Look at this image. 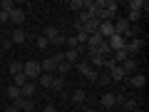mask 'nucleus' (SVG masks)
Instances as JSON below:
<instances>
[{"mask_svg": "<svg viewBox=\"0 0 149 112\" xmlns=\"http://www.w3.org/2000/svg\"><path fill=\"white\" fill-rule=\"evenodd\" d=\"M22 75H25L30 82H35L40 75H42V70H40V62H35V60H27V62H22Z\"/></svg>", "mask_w": 149, "mask_h": 112, "instance_id": "obj_1", "label": "nucleus"}, {"mask_svg": "<svg viewBox=\"0 0 149 112\" xmlns=\"http://www.w3.org/2000/svg\"><path fill=\"white\" fill-rule=\"evenodd\" d=\"M74 67H77V72H80L82 77H87V80L97 82V75H100V70H95V67H92L90 62H87V60H80V62L74 65Z\"/></svg>", "mask_w": 149, "mask_h": 112, "instance_id": "obj_2", "label": "nucleus"}, {"mask_svg": "<svg viewBox=\"0 0 149 112\" xmlns=\"http://www.w3.org/2000/svg\"><path fill=\"white\" fill-rule=\"evenodd\" d=\"M142 48H144V40H142V37H132V40H127V43H124V52H127L129 57H132L134 52H139Z\"/></svg>", "mask_w": 149, "mask_h": 112, "instance_id": "obj_3", "label": "nucleus"}, {"mask_svg": "<svg viewBox=\"0 0 149 112\" xmlns=\"http://www.w3.org/2000/svg\"><path fill=\"white\" fill-rule=\"evenodd\" d=\"M124 43H127V40H124L122 35H112L109 40H107V48H109L112 52H117V50H124Z\"/></svg>", "mask_w": 149, "mask_h": 112, "instance_id": "obj_4", "label": "nucleus"}, {"mask_svg": "<svg viewBox=\"0 0 149 112\" xmlns=\"http://www.w3.org/2000/svg\"><path fill=\"white\" fill-rule=\"evenodd\" d=\"M27 40V32L22 30V27H15L13 30V35H10V43H15V45H22Z\"/></svg>", "mask_w": 149, "mask_h": 112, "instance_id": "obj_5", "label": "nucleus"}, {"mask_svg": "<svg viewBox=\"0 0 149 112\" xmlns=\"http://www.w3.org/2000/svg\"><path fill=\"white\" fill-rule=\"evenodd\" d=\"M10 22L13 25H22V22H25V10H22V8L10 10Z\"/></svg>", "mask_w": 149, "mask_h": 112, "instance_id": "obj_6", "label": "nucleus"}, {"mask_svg": "<svg viewBox=\"0 0 149 112\" xmlns=\"http://www.w3.org/2000/svg\"><path fill=\"white\" fill-rule=\"evenodd\" d=\"M40 70H42V72H47V75H52L55 70H57V62H55V57H45L42 62H40Z\"/></svg>", "mask_w": 149, "mask_h": 112, "instance_id": "obj_7", "label": "nucleus"}, {"mask_svg": "<svg viewBox=\"0 0 149 112\" xmlns=\"http://www.w3.org/2000/svg\"><path fill=\"white\" fill-rule=\"evenodd\" d=\"M127 75H124V70H122V65H114V67L109 70V80L112 82H122Z\"/></svg>", "mask_w": 149, "mask_h": 112, "instance_id": "obj_8", "label": "nucleus"}, {"mask_svg": "<svg viewBox=\"0 0 149 112\" xmlns=\"http://www.w3.org/2000/svg\"><path fill=\"white\" fill-rule=\"evenodd\" d=\"M35 90H37V85H35V82H25V85L20 87V95H22V97H27V100H32Z\"/></svg>", "mask_w": 149, "mask_h": 112, "instance_id": "obj_9", "label": "nucleus"}, {"mask_svg": "<svg viewBox=\"0 0 149 112\" xmlns=\"http://www.w3.org/2000/svg\"><path fill=\"white\" fill-rule=\"evenodd\" d=\"M62 55H65V62H70V65H77V62H80V52H77V50H70L67 48Z\"/></svg>", "mask_w": 149, "mask_h": 112, "instance_id": "obj_10", "label": "nucleus"}, {"mask_svg": "<svg viewBox=\"0 0 149 112\" xmlns=\"http://www.w3.org/2000/svg\"><path fill=\"white\" fill-rule=\"evenodd\" d=\"M87 57H90V65H92V67H104V65H107V57H104V55H87Z\"/></svg>", "mask_w": 149, "mask_h": 112, "instance_id": "obj_11", "label": "nucleus"}, {"mask_svg": "<svg viewBox=\"0 0 149 112\" xmlns=\"http://www.w3.org/2000/svg\"><path fill=\"white\" fill-rule=\"evenodd\" d=\"M122 70H124V75H134V70H137V60L134 57H127L122 62Z\"/></svg>", "mask_w": 149, "mask_h": 112, "instance_id": "obj_12", "label": "nucleus"}, {"mask_svg": "<svg viewBox=\"0 0 149 112\" xmlns=\"http://www.w3.org/2000/svg\"><path fill=\"white\" fill-rule=\"evenodd\" d=\"M100 102H102V107H114V105H117V95H112V92H104Z\"/></svg>", "mask_w": 149, "mask_h": 112, "instance_id": "obj_13", "label": "nucleus"}, {"mask_svg": "<svg viewBox=\"0 0 149 112\" xmlns=\"http://www.w3.org/2000/svg\"><path fill=\"white\" fill-rule=\"evenodd\" d=\"M129 85L132 87H144L147 85V77H144V75H132V77H129Z\"/></svg>", "mask_w": 149, "mask_h": 112, "instance_id": "obj_14", "label": "nucleus"}, {"mask_svg": "<svg viewBox=\"0 0 149 112\" xmlns=\"http://www.w3.org/2000/svg\"><path fill=\"white\" fill-rule=\"evenodd\" d=\"M85 100H87V92L82 90V87H80V90H74V92H72V102H77V105H82Z\"/></svg>", "mask_w": 149, "mask_h": 112, "instance_id": "obj_15", "label": "nucleus"}, {"mask_svg": "<svg viewBox=\"0 0 149 112\" xmlns=\"http://www.w3.org/2000/svg\"><path fill=\"white\" fill-rule=\"evenodd\" d=\"M37 82H40V87H52V75L42 72L40 77H37Z\"/></svg>", "mask_w": 149, "mask_h": 112, "instance_id": "obj_16", "label": "nucleus"}, {"mask_svg": "<svg viewBox=\"0 0 149 112\" xmlns=\"http://www.w3.org/2000/svg\"><path fill=\"white\" fill-rule=\"evenodd\" d=\"M57 35H60V30H57V27L47 25V27H45V35H42V37H47V43H50V40H55Z\"/></svg>", "mask_w": 149, "mask_h": 112, "instance_id": "obj_17", "label": "nucleus"}, {"mask_svg": "<svg viewBox=\"0 0 149 112\" xmlns=\"http://www.w3.org/2000/svg\"><path fill=\"white\" fill-rule=\"evenodd\" d=\"M127 57H129V55L124 52V50H117V52H112V60H114V62H117V65H122V62H124V60H127Z\"/></svg>", "mask_w": 149, "mask_h": 112, "instance_id": "obj_18", "label": "nucleus"}, {"mask_svg": "<svg viewBox=\"0 0 149 112\" xmlns=\"http://www.w3.org/2000/svg\"><path fill=\"white\" fill-rule=\"evenodd\" d=\"M5 95L10 97V100H17V97H22V95H20V87H15V85H10V87H8V90H5Z\"/></svg>", "mask_w": 149, "mask_h": 112, "instance_id": "obj_19", "label": "nucleus"}, {"mask_svg": "<svg viewBox=\"0 0 149 112\" xmlns=\"http://www.w3.org/2000/svg\"><path fill=\"white\" fill-rule=\"evenodd\" d=\"M72 67H74V65H70V62H65V60H62V62L57 65V72H60V77H65V75H67Z\"/></svg>", "mask_w": 149, "mask_h": 112, "instance_id": "obj_20", "label": "nucleus"}, {"mask_svg": "<svg viewBox=\"0 0 149 112\" xmlns=\"http://www.w3.org/2000/svg\"><path fill=\"white\" fill-rule=\"evenodd\" d=\"M15 0H3V3H0V10H5V13H10V10H15Z\"/></svg>", "mask_w": 149, "mask_h": 112, "instance_id": "obj_21", "label": "nucleus"}, {"mask_svg": "<svg viewBox=\"0 0 149 112\" xmlns=\"http://www.w3.org/2000/svg\"><path fill=\"white\" fill-rule=\"evenodd\" d=\"M25 82H30V80H27V77H25V75H15V77H13V85H15V87H22V85H25Z\"/></svg>", "mask_w": 149, "mask_h": 112, "instance_id": "obj_22", "label": "nucleus"}, {"mask_svg": "<svg viewBox=\"0 0 149 112\" xmlns=\"http://www.w3.org/2000/svg\"><path fill=\"white\" fill-rule=\"evenodd\" d=\"M22 72V62H10V75L15 77V75Z\"/></svg>", "mask_w": 149, "mask_h": 112, "instance_id": "obj_23", "label": "nucleus"}, {"mask_svg": "<svg viewBox=\"0 0 149 112\" xmlns=\"http://www.w3.org/2000/svg\"><path fill=\"white\" fill-rule=\"evenodd\" d=\"M70 10L72 13H82V0H72V3H70Z\"/></svg>", "mask_w": 149, "mask_h": 112, "instance_id": "obj_24", "label": "nucleus"}, {"mask_svg": "<svg viewBox=\"0 0 149 112\" xmlns=\"http://www.w3.org/2000/svg\"><path fill=\"white\" fill-rule=\"evenodd\" d=\"M65 40H67V37H65L62 32H60V35L55 37V40H50V45H55V48H60V45H65Z\"/></svg>", "mask_w": 149, "mask_h": 112, "instance_id": "obj_25", "label": "nucleus"}, {"mask_svg": "<svg viewBox=\"0 0 149 112\" xmlns=\"http://www.w3.org/2000/svg\"><path fill=\"white\" fill-rule=\"evenodd\" d=\"M97 82H102V85H109V75H107V72H100V75H97Z\"/></svg>", "mask_w": 149, "mask_h": 112, "instance_id": "obj_26", "label": "nucleus"}, {"mask_svg": "<svg viewBox=\"0 0 149 112\" xmlns=\"http://www.w3.org/2000/svg\"><path fill=\"white\" fill-rule=\"evenodd\" d=\"M62 85H65V77H60V75H57V77H52V87H55V90H60Z\"/></svg>", "mask_w": 149, "mask_h": 112, "instance_id": "obj_27", "label": "nucleus"}, {"mask_svg": "<svg viewBox=\"0 0 149 112\" xmlns=\"http://www.w3.org/2000/svg\"><path fill=\"white\" fill-rule=\"evenodd\" d=\"M122 105H124V107H127V110H129V112H134V110H137V100H124V102H122Z\"/></svg>", "mask_w": 149, "mask_h": 112, "instance_id": "obj_28", "label": "nucleus"}, {"mask_svg": "<svg viewBox=\"0 0 149 112\" xmlns=\"http://www.w3.org/2000/svg\"><path fill=\"white\" fill-rule=\"evenodd\" d=\"M37 48H50V43H47V37H42V35H40V37H37Z\"/></svg>", "mask_w": 149, "mask_h": 112, "instance_id": "obj_29", "label": "nucleus"}, {"mask_svg": "<svg viewBox=\"0 0 149 112\" xmlns=\"http://www.w3.org/2000/svg\"><path fill=\"white\" fill-rule=\"evenodd\" d=\"M0 22H10V13H5V10H0Z\"/></svg>", "mask_w": 149, "mask_h": 112, "instance_id": "obj_30", "label": "nucleus"}, {"mask_svg": "<svg viewBox=\"0 0 149 112\" xmlns=\"http://www.w3.org/2000/svg\"><path fill=\"white\" fill-rule=\"evenodd\" d=\"M45 112H57V107H52V105H47V107H45Z\"/></svg>", "mask_w": 149, "mask_h": 112, "instance_id": "obj_31", "label": "nucleus"}, {"mask_svg": "<svg viewBox=\"0 0 149 112\" xmlns=\"http://www.w3.org/2000/svg\"><path fill=\"white\" fill-rule=\"evenodd\" d=\"M5 112H20V110H17V107H15V105H10V107H8V110H5Z\"/></svg>", "mask_w": 149, "mask_h": 112, "instance_id": "obj_32", "label": "nucleus"}, {"mask_svg": "<svg viewBox=\"0 0 149 112\" xmlns=\"http://www.w3.org/2000/svg\"><path fill=\"white\" fill-rule=\"evenodd\" d=\"M82 112H95V110H90V107H85V110H82Z\"/></svg>", "mask_w": 149, "mask_h": 112, "instance_id": "obj_33", "label": "nucleus"}]
</instances>
